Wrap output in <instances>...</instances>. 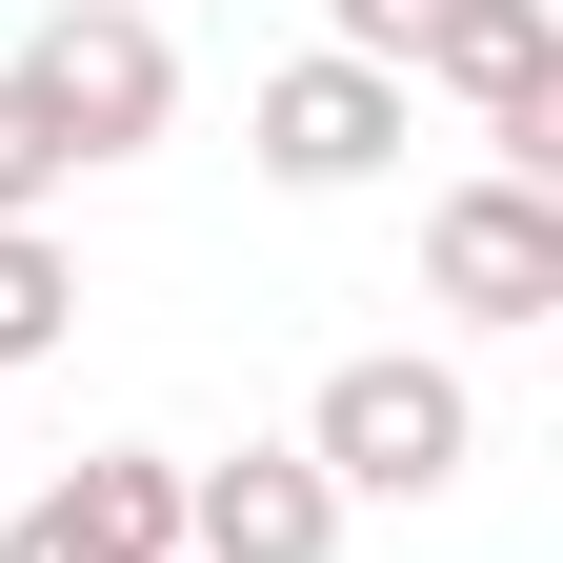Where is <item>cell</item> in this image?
I'll list each match as a JSON object with an SVG mask.
<instances>
[{
	"label": "cell",
	"mask_w": 563,
	"mask_h": 563,
	"mask_svg": "<svg viewBox=\"0 0 563 563\" xmlns=\"http://www.w3.org/2000/svg\"><path fill=\"white\" fill-rule=\"evenodd\" d=\"M422 282L504 342V322H563V201L543 181H443L422 201Z\"/></svg>",
	"instance_id": "cell-4"
},
{
	"label": "cell",
	"mask_w": 563,
	"mask_h": 563,
	"mask_svg": "<svg viewBox=\"0 0 563 563\" xmlns=\"http://www.w3.org/2000/svg\"><path fill=\"white\" fill-rule=\"evenodd\" d=\"M21 81L60 101V141H81V162H141V141L181 121V41L141 21V0H60V21L21 41Z\"/></svg>",
	"instance_id": "cell-3"
},
{
	"label": "cell",
	"mask_w": 563,
	"mask_h": 563,
	"mask_svg": "<svg viewBox=\"0 0 563 563\" xmlns=\"http://www.w3.org/2000/svg\"><path fill=\"white\" fill-rule=\"evenodd\" d=\"M402 81H443L483 141H504L483 181H543V201H563V0H422Z\"/></svg>",
	"instance_id": "cell-2"
},
{
	"label": "cell",
	"mask_w": 563,
	"mask_h": 563,
	"mask_svg": "<svg viewBox=\"0 0 563 563\" xmlns=\"http://www.w3.org/2000/svg\"><path fill=\"white\" fill-rule=\"evenodd\" d=\"M302 463H322V504H443L483 463V402H463V363H422V342H363V363H322Z\"/></svg>",
	"instance_id": "cell-1"
},
{
	"label": "cell",
	"mask_w": 563,
	"mask_h": 563,
	"mask_svg": "<svg viewBox=\"0 0 563 563\" xmlns=\"http://www.w3.org/2000/svg\"><path fill=\"white\" fill-rule=\"evenodd\" d=\"M60 181H81V141H60V101L21 81V60H0V222H41Z\"/></svg>",
	"instance_id": "cell-9"
},
{
	"label": "cell",
	"mask_w": 563,
	"mask_h": 563,
	"mask_svg": "<svg viewBox=\"0 0 563 563\" xmlns=\"http://www.w3.org/2000/svg\"><path fill=\"white\" fill-rule=\"evenodd\" d=\"M0 563H181V463L162 443H101V463H60L21 523H0Z\"/></svg>",
	"instance_id": "cell-6"
},
{
	"label": "cell",
	"mask_w": 563,
	"mask_h": 563,
	"mask_svg": "<svg viewBox=\"0 0 563 563\" xmlns=\"http://www.w3.org/2000/svg\"><path fill=\"white\" fill-rule=\"evenodd\" d=\"M402 41H422V0H322V60H383L402 81Z\"/></svg>",
	"instance_id": "cell-10"
},
{
	"label": "cell",
	"mask_w": 563,
	"mask_h": 563,
	"mask_svg": "<svg viewBox=\"0 0 563 563\" xmlns=\"http://www.w3.org/2000/svg\"><path fill=\"white\" fill-rule=\"evenodd\" d=\"M181 563H342V504L302 443H242V463H181Z\"/></svg>",
	"instance_id": "cell-7"
},
{
	"label": "cell",
	"mask_w": 563,
	"mask_h": 563,
	"mask_svg": "<svg viewBox=\"0 0 563 563\" xmlns=\"http://www.w3.org/2000/svg\"><path fill=\"white\" fill-rule=\"evenodd\" d=\"M242 141H262V181L342 201V181H383V162H402V81H383V60H282V81L242 101Z\"/></svg>",
	"instance_id": "cell-5"
},
{
	"label": "cell",
	"mask_w": 563,
	"mask_h": 563,
	"mask_svg": "<svg viewBox=\"0 0 563 563\" xmlns=\"http://www.w3.org/2000/svg\"><path fill=\"white\" fill-rule=\"evenodd\" d=\"M60 342H81V242H60V222H0V383L60 363Z\"/></svg>",
	"instance_id": "cell-8"
}]
</instances>
